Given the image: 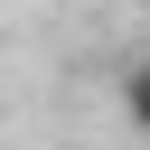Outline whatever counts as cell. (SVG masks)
I'll return each mask as SVG.
<instances>
[{"label":"cell","instance_id":"1","mask_svg":"<svg viewBox=\"0 0 150 150\" xmlns=\"http://www.w3.org/2000/svg\"><path fill=\"white\" fill-rule=\"evenodd\" d=\"M112 94H122V122L150 141V56H141V66H122V84H112Z\"/></svg>","mask_w":150,"mask_h":150}]
</instances>
